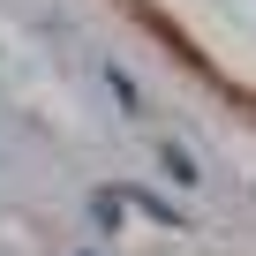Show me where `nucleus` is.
Masks as SVG:
<instances>
[{"label":"nucleus","mask_w":256,"mask_h":256,"mask_svg":"<svg viewBox=\"0 0 256 256\" xmlns=\"http://www.w3.org/2000/svg\"><path fill=\"white\" fill-rule=\"evenodd\" d=\"M166 174H174V181H196V158H188L181 144H166Z\"/></svg>","instance_id":"nucleus-1"}]
</instances>
